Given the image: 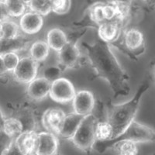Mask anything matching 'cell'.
<instances>
[{"label":"cell","instance_id":"6da1fadb","mask_svg":"<svg viewBox=\"0 0 155 155\" xmlns=\"http://www.w3.org/2000/svg\"><path fill=\"white\" fill-rule=\"evenodd\" d=\"M81 45L86 51L90 65L95 71L94 78H100L109 83L115 99L120 95H128L130 92V77L116 60L110 44L98 37L93 44L83 41Z\"/></svg>","mask_w":155,"mask_h":155},{"label":"cell","instance_id":"7a4b0ae2","mask_svg":"<svg viewBox=\"0 0 155 155\" xmlns=\"http://www.w3.org/2000/svg\"><path fill=\"white\" fill-rule=\"evenodd\" d=\"M149 87L150 79L147 78L141 83L135 95L128 102L122 104H113L110 100L108 101L105 109V115L107 121L113 127V139L121 135L134 121L138 111L141 98Z\"/></svg>","mask_w":155,"mask_h":155},{"label":"cell","instance_id":"3957f363","mask_svg":"<svg viewBox=\"0 0 155 155\" xmlns=\"http://www.w3.org/2000/svg\"><path fill=\"white\" fill-rule=\"evenodd\" d=\"M122 140H129L137 143L150 142V141L153 142L155 141V131L150 127L134 120L121 135L114 139L104 142L96 141L94 147H95V149L98 151L102 153L108 150L109 147L115 143L116 141Z\"/></svg>","mask_w":155,"mask_h":155},{"label":"cell","instance_id":"277c9868","mask_svg":"<svg viewBox=\"0 0 155 155\" xmlns=\"http://www.w3.org/2000/svg\"><path fill=\"white\" fill-rule=\"evenodd\" d=\"M120 51L130 58L137 60L146 49L145 38L143 33L137 28L125 29L121 38L113 44Z\"/></svg>","mask_w":155,"mask_h":155},{"label":"cell","instance_id":"5b68a950","mask_svg":"<svg viewBox=\"0 0 155 155\" xmlns=\"http://www.w3.org/2000/svg\"><path fill=\"white\" fill-rule=\"evenodd\" d=\"M96 121L97 117L93 113L85 116L71 139L74 146L82 151L89 153L95 146Z\"/></svg>","mask_w":155,"mask_h":155},{"label":"cell","instance_id":"8992f818","mask_svg":"<svg viewBox=\"0 0 155 155\" xmlns=\"http://www.w3.org/2000/svg\"><path fill=\"white\" fill-rule=\"evenodd\" d=\"M85 30H82L74 36L68 37L65 45L58 51V65L63 71L66 69L78 68L81 66V52L76 45V41L80 36L85 34Z\"/></svg>","mask_w":155,"mask_h":155},{"label":"cell","instance_id":"52a82bcc","mask_svg":"<svg viewBox=\"0 0 155 155\" xmlns=\"http://www.w3.org/2000/svg\"><path fill=\"white\" fill-rule=\"evenodd\" d=\"M127 23L128 21L120 18L103 22L98 26L99 37L105 42L113 45L121 38Z\"/></svg>","mask_w":155,"mask_h":155},{"label":"cell","instance_id":"ba28073f","mask_svg":"<svg viewBox=\"0 0 155 155\" xmlns=\"http://www.w3.org/2000/svg\"><path fill=\"white\" fill-rule=\"evenodd\" d=\"M75 94L74 85L67 78H59L51 82L49 95L54 102L61 104L68 103L73 100Z\"/></svg>","mask_w":155,"mask_h":155},{"label":"cell","instance_id":"9c48e42d","mask_svg":"<svg viewBox=\"0 0 155 155\" xmlns=\"http://www.w3.org/2000/svg\"><path fill=\"white\" fill-rule=\"evenodd\" d=\"M38 63L30 56L20 58L17 66L12 72L14 79L17 82L29 84L37 77Z\"/></svg>","mask_w":155,"mask_h":155},{"label":"cell","instance_id":"30bf717a","mask_svg":"<svg viewBox=\"0 0 155 155\" xmlns=\"http://www.w3.org/2000/svg\"><path fill=\"white\" fill-rule=\"evenodd\" d=\"M15 142L21 154H37L38 147V133L34 130H23L15 139Z\"/></svg>","mask_w":155,"mask_h":155},{"label":"cell","instance_id":"8fae6325","mask_svg":"<svg viewBox=\"0 0 155 155\" xmlns=\"http://www.w3.org/2000/svg\"><path fill=\"white\" fill-rule=\"evenodd\" d=\"M65 116V113L61 109L50 108L44 113L41 122L44 128L48 132L58 136Z\"/></svg>","mask_w":155,"mask_h":155},{"label":"cell","instance_id":"7c38bea8","mask_svg":"<svg viewBox=\"0 0 155 155\" xmlns=\"http://www.w3.org/2000/svg\"><path fill=\"white\" fill-rule=\"evenodd\" d=\"M72 101L74 111L78 114L85 116L92 113L95 109V97L88 90H81L78 92Z\"/></svg>","mask_w":155,"mask_h":155},{"label":"cell","instance_id":"4fadbf2b","mask_svg":"<svg viewBox=\"0 0 155 155\" xmlns=\"http://www.w3.org/2000/svg\"><path fill=\"white\" fill-rule=\"evenodd\" d=\"M51 81L46 78H35L29 83L27 95L29 99L34 101H41L49 95Z\"/></svg>","mask_w":155,"mask_h":155},{"label":"cell","instance_id":"5bb4252c","mask_svg":"<svg viewBox=\"0 0 155 155\" xmlns=\"http://www.w3.org/2000/svg\"><path fill=\"white\" fill-rule=\"evenodd\" d=\"M44 24L43 16L30 11L25 12L19 19V27L26 34L33 35L41 30Z\"/></svg>","mask_w":155,"mask_h":155},{"label":"cell","instance_id":"9a60e30c","mask_svg":"<svg viewBox=\"0 0 155 155\" xmlns=\"http://www.w3.org/2000/svg\"><path fill=\"white\" fill-rule=\"evenodd\" d=\"M58 149V140L55 134L51 132L38 133L37 155L56 154Z\"/></svg>","mask_w":155,"mask_h":155},{"label":"cell","instance_id":"2e32d148","mask_svg":"<svg viewBox=\"0 0 155 155\" xmlns=\"http://www.w3.org/2000/svg\"><path fill=\"white\" fill-rule=\"evenodd\" d=\"M84 117L85 116L78 114L76 113L66 114L58 135V137L63 140L71 139Z\"/></svg>","mask_w":155,"mask_h":155},{"label":"cell","instance_id":"e0dca14e","mask_svg":"<svg viewBox=\"0 0 155 155\" xmlns=\"http://www.w3.org/2000/svg\"><path fill=\"white\" fill-rule=\"evenodd\" d=\"M33 39L28 38L21 34L9 39L0 38V54L8 52H17L26 49L32 42Z\"/></svg>","mask_w":155,"mask_h":155},{"label":"cell","instance_id":"ac0fdd59","mask_svg":"<svg viewBox=\"0 0 155 155\" xmlns=\"http://www.w3.org/2000/svg\"><path fill=\"white\" fill-rule=\"evenodd\" d=\"M68 42L67 34L60 28L51 29L47 35V43L50 48L54 51H60Z\"/></svg>","mask_w":155,"mask_h":155},{"label":"cell","instance_id":"d6986e66","mask_svg":"<svg viewBox=\"0 0 155 155\" xmlns=\"http://www.w3.org/2000/svg\"><path fill=\"white\" fill-rule=\"evenodd\" d=\"M24 130L23 124L16 117L5 118L3 124L2 133L11 140L16 139Z\"/></svg>","mask_w":155,"mask_h":155},{"label":"cell","instance_id":"ffe728a7","mask_svg":"<svg viewBox=\"0 0 155 155\" xmlns=\"http://www.w3.org/2000/svg\"><path fill=\"white\" fill-rule=\"evenodd\" d=\"M95 134L96 141L104 142V141L109 140L113 139V127L106 119L102 120V118H97Z\"/></svg>","mask_w":155,"mask_h":155},{"label":"cell","instance_id":"44dd1931","mask_svg":"<svg viewBox=\"0 0 155 155\" xmlns=\"http://www.w3.org/2000/svg\"><path fill=\"white\" fill-rule=\"evenodd\" d=\"M113 150L116 153L120 155H136L138 153L137 143L129 140H122L116 141L110 145L108 150Z\"/></svg>","mask_w":155,"mask_h":155},{"label":"cell","instance_id":"7402d4cb","mask_svg":"<svg viewBox=\"0 0 155 155\" xmlns=\"http://www.w3.org/2000/svg\"><path fill=\"white\" fill-rule=\"evenodd\" d=\"M50 47L47 41H37L30 48V56L37 62H42L49 55Z\"/></svg>","mask_w":155,"mask_h":155},{"label":"cell","instance_id":"603a6c76","mask_svg":"<svg viewBox=\"0 0 155 155\" xmlns=\"http://www.w3.org/2000/svg\"><path fill=\"white\" fill-rule=\"evenodd\" d=\"M3 2L10 17H19L26 12L27 5L22 0H3Z\"/></svg>","mask_w":155,"mask_h":155},{"label":"cell","instance_id":"cb8c5ba5","mask_svg":"<svg viewBox=\"0 0 155 155\" xmlns=\"http://www.w3.org/2000/svg\"><path fill=\"white\" fill-rule=\"evenodd\" d=\"M19 26L9 19L2 21V30L0 32V38L9 39L19 35Z\"/></svg>","mask_w":155,"mask_h":155},{"label":"cell","instance_id":"d4e9b609","mask_svg":"<svg viewBox=\"0 0 155 155\" xmlns=\"http://www.w3.org/2000/svg\"><path fill=\"white\" fill-rule=\"evenodd\" d=\"M27 7L41 16H47L51 12V0H32Z\"/></svg>","mask_w":155,"mask_h":155},{"label":"cell","instance_id":"484cf974","mask_svg":"<svg viewBox=\"0 0 155 155\" xmlns=\"http://www.w3.org/2000/svg\"><path fill=\"white\" fill-rule=\"evenodd\" d=\"M118 8L120 16L124 20L130 21L132 16L133 0H113Z\"/></svg>","mask_w":155,"mask_h":155},{"label":"cell","instance_id":"4316f807","mask_svg":"<svg viewBox=\"0 0 155 155\" xmlns=\"http://www.w3.org/2000/svg\"><path fill=\"white\" fill-rule=\"evenodd\" d=\"M71 6V0H51V11L58 15L66 14Z\"/></svg>","mask_w":155,"mask_h":155},{"label":"cell","instance_id":"83f0119b","mask_svg":"<svg viewBox=\"0 0 155 155\" xmlns=\"http://www.w3.org/2000/svg\"><path fill=\"white\" fill-rule=\"evenodd\" d=\"M2 61L8 72H12L19 61V57L16 52H8L2 54Z\"/></svg>","mask_w":155,"mask_h":155},{"label":"cell","instance_id":"f1b7e54d","mask_svg":"<svg viewBox=\"0 0 155 155\" xmlns=\"http://www.w3.org/2000/svg\"><path fill=\"white\" fill-rule=\"evenodd\" d=\"M62 72L63 70L59 65H50L44 70V77L52 82L61 78Z\"/></svg>","mask_w":155,"mask_h":155},{"label":"cell","instance_id":"f546056e","mask_svg":"<svg viewBox=\"0 0 155 155\" xmlns=\"http://www.w3.org/2000/svg\"><path fill=\"white\" fill-rule=\"evenodd\" d=\"M10 16L8 14L7 10L5 9V4L2 0H0V21H3L5 19H9Z\"/></svg>","mask_w":155,"mask_h":155},{"label":"cell","instance_id":"4dcf8cb0","mask_svg":"<svg viewBox=\"0 0 155 155\" xmlns=\"http://www.w3.org/2000/svg\"><path fill=\"white\" fill-rule=\"evenodd\" d=\"M7 73H8V71L6 70V68H5V65H4L2 55L0 54V78L5 76Z\"/></svg>","mask_w":155,"mask_h":155},{"label":"cell","instance_id":"1f68e13d","mask_svg":"<svg viewBox=\"0 0 155 155\" xmlns=\"http://www.w3.org/2000/svg\"><path fill=\"white\" fill-rule=\"evenodd\" d=\"M144 2L148 9L153 10L155 9V0H144Z\"/></svg>","mask_w":155,"mask_h":155},{"label":"cell","instance_id":"d6a6232c","mask_svg":"<svg viewBox=\"0 0 155 155\" xmlns=\"http://www.w3.org/2000/svg\"><path fill=\"white\" fill-rule=\"evenodd\" d=\"M5 117L2 114V111L0 110V132H2V129H3V124L5 121Z\"/></svg>","mask_w":155,"mask_h":155},{"label":"cell","instance_id":"836d02e7","mask_svg":"<svg viewBox=\"0 0 155 155\" xmlns=\"http://www.w3.org/2000/svg\"><path fill=\"white\" fill-rule=\"evenodd\" d=\"M151 74H152V79L155 82V63L153 64V66L151 68Z\"/></svg>","mask_w":155,"mask_h":155},{"label":"cell","instance_id":"e575fe53","mask_svg":"<svg viewBox=\"0 0 155 155\" xmlns=\"http://www.w3.org/2000/svg\"><path fill=\"white\" fill-rule=\"evenodd\" d=\"M22 1H23V2H25V3H26V4H27H27H28L29 2H31L32 0H22Z\"/></svg>","mask_w":155,"mask_h":155},{"label":"cell","instance_id":"d590c367","mask_svg":"<svg viewBox=\"0 0 155 155\" xmlns=\"http://www.w3.org/2000/svg\"><path fill=\"white\" fill-rule=\"evenodd\" d=\"M2 21H0V32H1V30H2Z\"/></svg>","mask_w":155,"mask_h":155},{"label":"cell","instance_id":"8d00e7d4","mask_svg":"<svg viewBox=\"0 0 155 155\" xmlns=\"http://www.w3.org/2000/svg\"><path fill=\"white\" fill-rule=\"evenodd\" d=\"M2 1H3V0H2Z\"/></svg>","mask_w":155,"mask_h":155}]
</instances>
